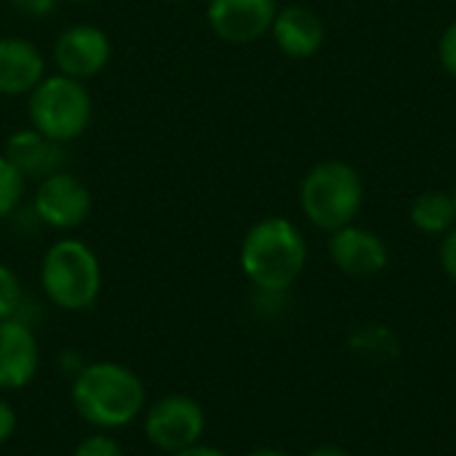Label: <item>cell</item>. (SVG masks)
I'll list each match as a JSON object with an SVG mask.
<instances>
[{
    "label": "cell",
    "instance_id": "6da1fadb",
    "mask_svg": "<svg viewBox=\"0 0 456 456\" xmlns=\"http://www.w3.org/2000/svg\"><path fill=\"white\" fill-rule=\"evenodd\" d=\"M77 417L99 430H120L144 414V382L123 363L96 361L83 366L69 387Z\"/></svg>",
    "mask_w": 456,
    "mask_h": 456
},
{
    "label": "cell",
    "instance_id": "7a4b0ae2",
    "mask_svg": "<svg viewBox=\"0 0 456 456\" xmlns=\"http://www.w3.org/2000/svg\"><path fill=\"white\" fill-rule=\"evenodd\" d=\"M307 265V243L302 230L286 216L256 222L240 243L243 275L267 294L291 289Z\"/></svg>",
    "mask_w": 456,
    "mask_h": 456
},
{
    "label": "cell",
    "instance_id": "3957f363",
    "mask_svg": "<svg viewBox=\"0 0 456 456\" xmlns=\"http://www.w3.org/2000/svg\"><path fill=\"white\" fill-rule=\"evenodd\" d=\"M299 206L310 224L331 235L355 222L363 206V182L350 163L323 160L305 174Z\"/></svg>",
    "mask_w": 456,
    "mask_h": 456
},
{
    "label": "cell",
    "instance_id": "277c9868",
    "mask_svg": "<svg viewBox=\"0 0 456 456\" xmlns=\"http://www.w3.org/2000/svg\"><path fill=\"white\" fill-rule=\"evenodd\" d=\"M40 286L51 305L67 313L88 310L102 291V265L77 238L56 240L40 265Z\"/></svg>",
    "mask_w": 456,
    "mask_h": 456
},
{
    "label": "cell",
    "instance_id": "5b68a950",
    "mask_svg": "<svg viewBox=\"0 0 456 456\" xmlns=\"http://www.w3.org/2000/svg\"><path fill=\"white\" fill-rule=\"evenodd\" d=\"M27 112L35 131L59 144H69L86 134L94 115V102L83 80L56 72L45 75L29 91Z\"/></svg>",
    "mask_w": 456,
    "mask_h": 456
},
{
    "label": "cell",
    "instance_id": "8992f818",
    "mask_svg": "<svg viewBox=\"0 0 456 456\" xmlns=\"http://www.w3.org/2000/svg\"><path fill=\"white\" fill-rule=\"evenodd\" d=\"M203 430H206L203 406L182 393L163 395L144 411V436L155 449L166 454H176L200 444Z\"/></svg>",
    "mask_w": 456,
    "mask_h": 456
},
{
    "label": "cell",
    "instance_id": "52a82bcc",
    "mask_svg": "<svg viewBox=\"0 0 456 456\" xmlns=\"http://www.w3.org/2000/svg\"><path fill=\"white\" fill-rule=\"evenodd\" d=\"M32 211L51 230H75L91 214V192L75 174L56 171L37 182Z\"/></svg>",
    "mask_w": 456,
    "mask_h": 456
},
{
    "label": "cell",
    "instance_id": "ba28073f",
    "mask_svg": "<svg viewBox=\"0 0 456 456\" xmlns=\"http://www.w3.org/2000/svg\"><path fill=\"white\" fill-rule=\"evenodd\" d=\"M278 13L275 0H208L206 19L224 43H254L270 32Z\"/></svg>",
    "mask_w": 456,
    "mask_h": 456
},
{
    "label": "cell",
    "instance_id": "9c48e42d",
    "mask_svg": "<svg viewBox=\"0 0 456 456\" xmlns=\"http://www.w3.org/2000/svg\"><path fill=\"white\" fill-rule=\"evenodd\" d=\"M110 35L94 24H72L53 43V61L61 75L88 80L110 64Z\"/></svg>",
    "mask_w": 456,
    "mask_h": 456
},
{
    "label": "cell",
    "instance_id": "30bf717a",
    "mask_svg": "<svg viewBox=\"0 0 456 456\" xmlns=\"http://www.w3.org/2000/svg\"><path fill=\"white\" fill-rule=\"evenodd\" d=\"M329 254L334 259V265L350 275V278H374L379 275L387 262H390V254H387V246L385 240L366 230V227H358L355 222L331 232L329 238Z\"/></svg>",
    "mask_w": 456,
    "mask_h": 456
},
{
    "label": "cell",
    "instance_id": "8fae6325",
    "mask_svg": "<svg viewBox=\"0 0 456 456\" xmlns=\"http://www.w3.org/2000/svg\"><path fill=\"white\" fill-rule=\"evenodd\" d=\"M40 369V345L21 318L0 321V390L27 387Z\"/></svg>",
    "mask_w": 456,
    "mask_h": 456
},
{
    "label": "cell",
    "instance_id": "7c38bea8",
    "mask_svg": "<svg viewBox=\"0 0 456 456\" xmlns=\"http://www.w3.org/2000/svg\"><path fill=\"white\" fill-rule=\"evenodd\" d=\"M3 155L24 179H35V182H40L56 171H64V163H67L64 144L43 136L35 128H21V131L11 134L5 139Z\"/></svg>",
    "mask_w": 456,
    "mask_h": 456
},
{
    "label": "cell",
    "instance_id": "4fadbf2b",
    "mask_svg": "<svg viewBox=\"0 0 456 456\" xmlns=\"http://www.w3.org/2000/svg\"><path fill=\"white\" fill-rule=\"evenodd\" d=\"M270 32H273L275 45L289 59H310L321 51V45L326 40V27H323L321 16L307 5L278 8Z\"/></svg>",
    "mask_w": 456,
    "mask_h": 456
},
{
    "label": "cell",
    "instance_id": "5bb4252c",
    "mask_svg": "<svg viewBox=\"0 0 456 456\" xmlns=\"http://www.w3.org/2000/svg\"><path fill=\"white\" fill-rule=\"evenodd\" d=\"M45 77V59L40 48L16 35L0 37V96H21Z\"/></svg>",
    "mask_w": 456,
    "mask_h": 456
},
{
    "label": "cell",
    "instance_id": "9a60e30c",
    "mask_svg": "<svg viewBox=\"0 0 456 456\" xmlns=\"http://www.w3.org/2000/svg\"><path fill=\"white\" fill-rule=\"evenodd\" d=\"M411 224L425 235H446L456 227V203L452 192L425 190L409 208Z\"/></svg>",
    "mask_w": 456,
    "mask_h": 456
},
{
    "label": "cell",
    "instance_id": "2e32d148",
    "mask_svg": "<svg viewBox=\"0 0 456 456\" xmlns=\"http://www.w3.org/2000/svg\"><path fill=\"white\" fill-rule=\"evenodd\" d=\"M24 176L0 152V219L11 216L24 198Z\"/></svg>",
    "mask_w": 456,
    "mask_h": 456
},
{
    "label": "cell",
    "instance_id": "e0dca14e",
    "mask_svg": "<svg viewBox=\"0 0 456 456\" xmlns=\"http://www.w3.org/2000/svg\"><path fill=\"white\" fill-rule=\"evenodd\" d=\"M24 307V289L19 275L8 267L0 265V321L19 318Z\"/></svg>",
    "mask_w": 456,
    "mask_h": 456
},
{
    "label": "cell",
    "instance_id": "ac0fdd59",
    "mask_svg": "<svg viewBox=\"0 0 456 456\" xmlns=\"http://www.w3.org/2000/svg\"><path fill=\"white\" fill-rule=\"evenodd\" d=\"M72 456H126V454H123V449H120V444H118L115 438H110L107 433H96V436L83 438V441L75 446Z\"/></svg>",
    "mask_w": 456,
    "mask_h": 456
},
{
    "label": "cell",
    "instance_id": "d6986e66",
    "mask_svg": "<svg viewBox=\"0 0 456 456\" xmlns=\"http://www.w3.org/2000/svg\"><path fill=\"white\" fill-rule=\"evenodd\" d=\"M438 59L444 64V69L456 80V19L444 29L441 43H438Z\"/></svg>",
    "mask_w": 456,
    "mask_h": 456
},
{
    "label": "cell",
    "instance_id": "ffe728a7",
    "mask_svg": "<svg viewBox=\"0 0 456 456\" xmlns=\"http://www.w3.org/2000/svg\"><path fill=\"white\" fill-rule=\"evenodd\" d=\"M11 8L21 16H32V19H43L51 16L59 5V0H8Z\"/></svg>",
    "mask_w": 456,
    "mask_h": 456
},
{
    "label": "cell",
    "instance_id": "44dd1931",
    "mask_svg": "<svg viewBox=\"0 0 456 456\" xmlns=\"http://www.w3.org/2000/svg\"><path fill=\"white\" fill-rule=\"evenodd\" d=\"M441 267H444V273L456 283V227L444 235V243H441Z\"/></svg>",
    "mask_w": 456,
    "mask_h": 456
},
{
    "label": "cell",
    "instance_id": "7402d4cb",
    "mask_svg": "<svg viewBox=\"0 0 456 456\" xmlns=\"http://www.w3.org/2000/svg\"><path fill=\"white\" fill-rule=\"evenodd\" d=\"M16 411L11 409V403L8 401H3L0 398V446L5 444V441H11V436L16 433Z\"/></svg>",
    "mask_w": 456,
    "mask_h": 456
},
{
    "label": "cell",
    "instance_id": "603a6c76",
    "mask_svg": "<svg viewBox=\"0 0 456 456\" xmlns=\"http://www.w3.org/2000/svg\"><path fill=\"white\" fill-rule=\"evenodd\" d=\"M168 456H227V454H224V452H219V449H214V446L195 444V446H190V449H184V452H176V454H168Z\"/></svg>",
    "mask_w": 456,
    "mask_h": 456
},
{
    "label": "cell",
    "instance_id": "cb8c5ba5",
    "mask_svg": "<svg viewBox=\"0 0 456 456\" xmlns=\"http://www.w3.org/2000/svg\"><path fill=\"white\" fill-rule=\"evenodd\" d=\"M307 456H353L347 449H342V446H331V444H326V446H318V449H313Z\"/></svg>",
    "mask_w": 456,
    "mask_h": 456
},
{
    "label": "cell",
    "instance_id": "d4e9b609",
    "mask_svg": "<svg viewBox=\"0 0 456 456\" xmlns=\"http://www.w3.org/2000/svg\"><path fill=\"white\" fill-rule=\"evenodd\" d=\"M246 456H291L289 452H283V449H256V452H251V454Z\"/></svg>",
    "mask_w": 456,
    "mask_h": 456
},
{
    "label": "cell",
    "instance_id": "484cf974",
    "mask_svg": "<svg viewBox=\"0 0 456 456\" xmlns=\"http://www.w3.org/2000/svg\"><path fill=\"white\" fill-rule=\"evenodd\" d=\"M166 3H187V0H166Z\"/></svg>",
    "mask_w": 456,
    "mask_h": 456
},
{
    "label": "cell",
    "instance_id": "4316f807",
    "mask_svg": "<svg viewBox=\"0 0 456 456\" xmlns=\"http://www.w3.org/2000/svg\"><path fill=\"white\" fill-rule=\"evenodd\" d=\"M452 195H454V203H456V182H454V190H452Z\"/></svg>",
    "mask_w": 456,
    "mask_h": 456
},
{
    "label": "cell",
    "instance_id": "83f0119b",
    "mask_svg": "<svg viewBox=\"0 0 456 456\" xmlns=\"http://www.w3.org/2000/svg\"><path fill=\"white\" fill-rule=\"evenodd\" d=\"M72 3H88V0H72Z\"/></svg>",
    "mask_w": 456,
    "mask_h": 456
}]
</instances>
